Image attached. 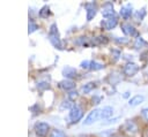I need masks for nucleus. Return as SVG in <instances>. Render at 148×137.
I'll return each mask as SVG.
<instances>
[{"instance_id": "11", "label": "nucleus", "mask_w": 148, "mask_h": 137, "mask_svg": "<svg viewBox=\"0 0 148 137\" xmlns=\"http://www.w3.org/2000/svg\"><path fill=\"white\" fill-rule=\"evenodd\" d=\"M35 130H36L38 136L45 137L50 132V125L46 122H37L35 124Z\"/></svg>"}, {"instance_id": "1", "label": "nucleus", "mask_w": 148, "mask_h": 137, "mask_svg": "<svg viewBox=\"0 0 148 137\" xmlns=\"http://www.w3.org/2000/svg\"><path fill=\"white\" fill-rule=\"evenodd\" d=\"M139 132H140V125L135 119H127L119 127V134L126 137H135Z\"/></svg>"}, {"instance_id": "34", "label": "nucleus", "mask_w": 148, "mask_h": 137, "mask_svg": "<svg viewBox=\"0 0 148 137\" xmlns=\"http://www.w3.org/2000/svg\"><path fill=\"white\" fill-rule=\"evenodd\" d=\"M123 97H124V98H126V99H127L128 97L131 98V92H130V91H126V92L124 93V96H123Z\"/></svg>"}, {"instance_id": "19", "label": "nucleus", "mask_w": 148, "mask_h": 137, "mask_svg": "<svg viewBox=\"0 0 148 137\" xmlns=\"http://www.w3.org/2000/svg\"><path fill=\"white\" fill-rule=\"evenodd\" d=\"M108 43H109L108 37H106V36H103V35L97 36V37H95V38L91 40V44H92V45H102V44H108Z\"/></svg>"}, {"instance_id": "30", "label": "nucleus", "mask_w": 148, "mask_h": 137, "mask_svg": "<svg viewBox=\"0 0 148 137\" xmlns=\"http://www.w3.org/2000/svg\"><path fill=\"white\" fill-rule=\"evenodd\" d=\"M37 28H38V26H37V24H36V23H34L32 21H30V23H29V32H30V33H31V32H34Z\"/></svg>"}, {"instance_id": "4", "label": "nucleus", "mask_w": 148, "mask_h": 137, "mask_svg": "<svg viewBox=\"0 0 148 137\" xmlns=\"http://www.w3.org/2000/svg\"><path fill=\"white\" fill-rule=\"evenodd\" d=\"M120 29L124 32V35H126V37H131V38H134V39L140 37V33H139L138 29L130 22L124 21L123 23H120Z\"/></svg>"}, {"instance_id": "15", "label": "nucleus", "mask_w": 148, "mask_h": 137, "mask_svg": "<svg viewBox=\"0 0 148 137\" xmlns=\"http://www.w3.org/2000/svg\"><path fill=\"white\" fill-rule=\"evenodd\" d=\"M147 15V10H146V7H142L141 9H138V10H134V14L132 16V18L136 22V23H141L145 17Z\"/></svg>"}, {"instance_id": "26", "label": "nucleus", "mask_w": 148, "mask_h": 137, "mask_svg": "<svg viewBox=\"0 0 148 137\" xmlns=\"http://www.w3.org/2000/svg\"><path fill=\"white\" fill-rule=\"evenodd\" d=\"M140 116L148 123V107H145V108L141 109V112H140Z\"/></svg>"}, {"instance_id": "25", "label": "nucleus", "mask_w": 148, "mask_h": 137, "mask_svg": "<svg viewBox=\"0 0 148 137\" xmlns=\"http://www.w3.org/2000/svg\"><path fill=\"white\" fill-rule=\"evenodd\" d=\"M50 14H51V12H50V8H49L47 6H44V7L39 10V16H40V17H47Z\"/></svg>"}, {"instance_id": "8", "label": "nucleus", "mask_w": 148, "mask_h": 137, "mask_svg": "<svg viewBox=\"0 0 148 137\" xmlns=\"http://www.w3.org/2000/svg\"><path fill=\"white\" fill-rule=\"evenodd\" d=\"M101 13L104 16V18H110V17H117L118 16L116 10H114V7H113L112 2H110V1H108L103 5Z\"/></svg>"}, {"instance_id": "21", "label": "nucleus", "mask_w": 148, "mask_h": 137, "mask_svg": "<svg viewBox=\"0 0 148 137\" xmlns=\"http://www.w3.org/2000/svg\"><path fill=\"white\" fill-rule=\"evenodd\" d=\"M94 87H95V83H94V82H89V83L84 84V85L81 87V92H83V93H89Z\"/></svg>"}, {"instance_id": "14", "label": "nucleus", "mask_w": 148, "mask_h": 137, "mask_svg": "<svg viewBox=\"0 0 148 137\" xmlns=\"http://www.w3.org/2000/svg\"><path fill=\"white\" fill-rule=\"evenodd\" d=\"M145 101V96L143 94H134L128 99V106L130 107H136L140 104Z\"/></svg>"}, {"instance_id": "27", "label": "nucleus", "mask_w": 148, "mask_h": 137, "mask_svg": "<svg viewBox=\"0 0 148 137\" xmlns=\"http://www.w3.org/2000/svg\"><path fill=\"white\" fill-rule=\"evenodd\" d=\"M90 63H91V61L84 60V61H82V62L80 63V67H81L82 69H90Z\"/></svg>"}, {"instance_id": "12", "label": "nucleus", "mask_w": 148, "mask_h": 137, "mask_svg": "<svg viewBox=\"0 0 148 137\" xmlns=\"http://www.w3.org/2000/svg\"><path fill=\"white\" fill-rule=\"evenodd\" d=\"M124 79V75H123V73H121V70L120 71H113V73H111L109 76H108V81H109V83L111 84V85H117L119 82H121Z\"/></svg>"}, {"instance_id": "32", "label": "nucleus", "mask_w": 148, "mask_h": 137, "mask_svg": "<svg viewBox=\"0 0 148 137\" xmlns=\"http://www.w3.org/2000/svg\"><path fill=\"white\" fill-rule=\"evenodd\" d=\"M101 100H102V97L101 96H95L94 98H92V101H94V104H99L101 102Z\"/></svg>"}, {"instance_id": "5", "label": "nucleus", "mask_w": 148, "mask_h": 137, "mask_svg": "<svg viewBox=\"0 0 148 137\" xmlns=\"http://www.w3.org/2000/svg\"><path fill=\"white\" fill-rule=\"evenodd\" d=\"M83 116V109L81 106L79 105H74L71 109H69V114H68V117H69V121L71 123H77Z\"/></svg>"}, {"instance_id": "23", "label": "nucleus", "mask_w": 148, "mask_h": 137, "mask_svg": "<svg viewBox=\"0 0 148 137\" xmlns=\"http://www.w3.org/2000/svg\"><path fill=\"white\" fill-rule=\"evenodd\" d=\"M111 55L113 58V62H117L121 58V52L117 48H113V50H111Z\"/></svg>"}, {"instance_id": "13", "label": "nucleus", "mask_w": 148, "mask_h": 137, "mask_svg": "<svg viewBox=\"0 0 148 137\" xmlns=\"http://www.w3.org/2000/svg\"><path fill=\"white\" fill-rule=\"evenodd\" d=\"M62 75H64V77H66V79H73L77 76V71L75 68H73L71 66H66L62 68Z\"/></svg>"}, {"instance_id": "31", "label": "nucleus", "mask_w": 148, "mask_h": 137, "mask_svg": "<svg viewBox=\"0 0 148 137\" xmlns=\"http://www.w3.org/2000/svg\"><path fill=\"white\" fill-rule=\"evenodd\" d=\"M37 87L38 89H46V87H49V84L45 82H40V83H37Z\"/></svg>"}, {"instance_id": "16", "label": "nucleus", "mask_w": 148, "mask_h": 137, "mask_svg": "<svg viewBox=\"0 0 148 137\" xmlns=\"http://www.w3.org/2000/svg\"><path fill=\"white\" fill-rule=\"evenodd\" d=\"M113 107L112 106H104L101 108V120H109L113 115Z\"/></svg>"}, {"instance_id": "2", "label": "nucleus", "mask_w": 148, "mask_h": 137, "mask_svg": "<svg viewBox=\"0 0 148 137\" xmlns=\"http://www.w3.org/2000/svg\"><path fill=\"white\" fill-rule=\"evenodd\" d=\"M139 71H140V66L134 61H127L121 68V73L124 77H134Z\"/></svg>"}, {"instance_id": "35", "label": "nucleus", "mask_w": 148, "mask_h": 137, "mask_svg": "<svg viewBox=\"0 0 148 137\" xmlns=\"http://www.w3.org/2000/svg\"><path fill=\"white\" fill-rule=\"evenodd\" d=\"M113 137H126V136H124V135H121V134H118V135H114Z\"/></svg>"}, {"instance_id": "6", "label": "nucleus", "mask_w": 148, "mask_h": 137, "mask_svg": "<svg viewBox=\"0 0 148 137\" xmlns=\"http://www.w3.org/2000/svg\"><path fill=\"white\" fill-rule=\"evenodd\" d=\"M98 120H101V109L99 108H94L92 111L89 112V114L86 116V119L82 123H83V125H90V124L95 123Z\"/></svg>"}, {"instance_id": "20", "label": "nucleus", "mask_w": 148, "mask_h": 137, "mask_svg": "<svg viewBox=\"0 0 148 137\" xmlns=\"http://www.w3.org/2000/svg\"><path fill=\"white\" fill-rule=\"evenodd\" d=\"M49 137H67V136H66V134L62 130H60V129H53V130L50 131Z\"/></svg>"}, {"instance_id": "7", "label": "nucleus", "mask_w": 148, "mask_h": 137, "mask_svg": "<svg viewBox=\"0 0 148 137\" xmlns=\"http://www.w3.org/2000/svg\"><path fill=\"white\" fill-rule=\"evenodd\" d=\"M133 14H134V10H133L132 3H126V5L121 6V8H120V10H119V16H120L125 22H127L130 18H132Z\"/></svg>"}, {"instance_id": "29", "label": "nucleus", "mask_w": 148, "mask_h": 137, "mask_svg": "<svg viewBox=\"0 0 148 137\" xmlns=\"http://www.w3.org/2000/svg\"><path fill=\"white\" fill-rule=\"evenodd\" d=\"M119 120V117H113V119H109L106 122H102V125H106V124H111V123H116Z\"/></svg>"}, {"instance_id": "22", "label": "nucleus", "mask_w": 148, "mask_h": 137, "mask_svg": "<svg viewBox=\"0 0 148 137\" xmlns=\"http://www.w3.org/2000/svg\"><path fill=\"white\" fill-rule=\"evenodd\" d=\"M103 68H104V64L98 62V61H91V63H90V69L91 70H101Z\"/></svg>"}, {"instance_id": "28", "label": "nucleus", "mask_w": 148, "mask_h": 137, "mask_svg": "<svg viewBox=\"0 0 148 137\" xmlns=\"http://www.w3.org/2000/svg\"><path fill=\"white\" fill-rule=\"evenodd\" d=\"M140 137H148V123H146L141 129V136Z\"/></svg>"}, {"instance_id": "10", "label": "nucleus", "mask_w": 148, "mask_h": 137, "mask_svg": "<svg viewBox=\"0 0 148 137\" xmlns=\"http://www.w3.org/2000/svg\"><path fill=\"white\" fill-rule=\"evenodd\" d=\"M118 24H119L118 16H117V17L104 18V20H102V22H101V26H102L104 30H112V29H114Z\"/></svg>"}, {"instance_id": "9", "label": "nucleus", "mask_w": 148, "mask_h": 137, "mask_svg": "<svg viewBox=\"0 0 148 137\" xmlns=\"http://www.w3.org/2000/svg\"><path fill=\"white\" fill-rule=\"evenodd\" d=\"M86 7V16H87V21H91L96 14H97V10H98V7H97V3L96 2H88L84 5Z\"/></svg>"}, {"instance_id": "18", "label": "nucleus", "mask_w": 148, "mask_h": 137, "mask_svg": "<svg viewBox=\"0 0 148 137\" xmlns=\"http://www.w3.org/2000/svg\"><path fill=\"white\" fill-rule=\"evenodd\" d=\"M59 86L61 89L66 90V91H71V90H73L75 87V83L72 79H64V81H61L59 83Z\"/></svg>"}, {"instance_id": "3", "label": "nucleus", "mask_w": 148, "mask_h": 137, "mask_svg": "<svg viewBox=\"0 0 148 137\" xmlns=\"http://www.w3.org/2000/svg\"><path fill=\"white\" fill-rule=\"evenodd\" d=\"M49 38H50V41L51 44L57 47V48H62V44H61V40H60V37H59V32H58V28H57V24L53 23L51 24L50 26V30H49Z\"/></svg>"}, {"instance_id": "33", "label": "nucleus", "mask_w": 148, "mask_h": 137, "mask_svg": "<svg viewBox=\"0 0 148 137\" xmlns=\"http://www.w3.org/2000/svg\"><path fill=\"white\" fill-rule=\"evenodd\" d=\"M68 97H69V98H72V99H74V98H76V97H77V92H76V91H75V92H74V91H72V92H69V93H68Z\"/></svg>"}, {"instance_id": "17", "label": "nucleus", "mask_w": 148, "mask_h": 137, "mask_svg": "<svg viewBox=\"0 0 148 137\" xmlns=\"http://www.w3.org/2000/svg\"><path fill=\"white\" fill-rule=\"evenodd\" d=\"M147 46H148V41H146V40H145V39H143L141 36L134 39V43H133V48H134L135 51H141V50L146 48Z\"/></svg>"}, {"instance_id": "24", "label": "nucleus", "mask_w": 148, "mask_h": 137, "mask_svg": "<svg viewBox=\"0 0 148 137\" xmlns=\"http://www.w3.org/2000/svg\"><path fill=\"white\" fill-rule=\"evenodd\" d=\"M114 41L120 45H127L130 43V38L127 37H114Z\"/></svg>"}]
</instances>
